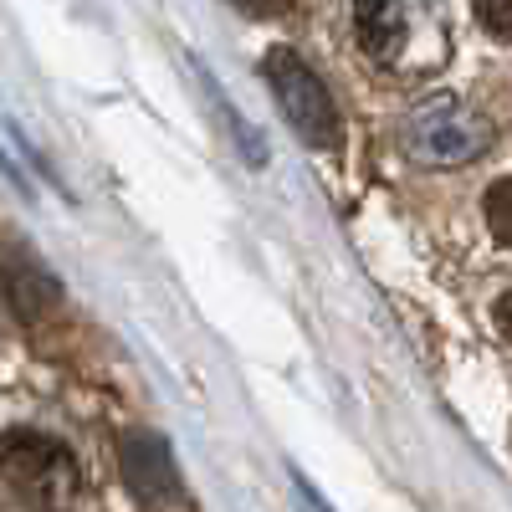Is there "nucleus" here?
<instances>
[{
  "label": "nucleus",
  "mask_w": 512,
  "mask_h": 512,
  "mask_svg": "<svg viewBox=\"0 0 512 512\" xmlns=\"http://www.w3.org/2000/svg\"><path fill=\"white\" fill-rule=\"evenodd\" d=\"M0 482L36 512H67L77 497V461L41 431H11L0 436Z\"/></svg>",
  "instance_id": "1"
},
{
  "label": "nucleus",
  "mask_w": 512,
  "mask_h": 512,
  "mask_svg": "<svg viewBox=\"0 0 512 512\" xmlns=\"http://www.w3.org/2000/svg\"><path fill=\"white\" fill-rule=\"evenodd\" d=\"M267 82H272V93H277V103L292 118L297 134H303L313 149H338V139H344V128H338V108H333L328 88L318 82V72L292 47H277L267 57Z\"/></svg>",
  "instance_id": "2"
},
{
  "label": "nucleus",
  "mask_w": 512,
  "mask_h": 512,
  "mask_svg": "<svg viewBox=\"0 0 512 512\" xmlns=\"http://www.w3.org/2000/svg\"><path fill=\"white\" fill-rule=\"evenodd\" d=\"M123 477L144 497V507H169L180 502V482L175 466H169V446L159 436H134L123 446Z\"/></svg>",
  "instance_id": "3"
},
{
  "label": "nucleus",
  "mask_w": 512,
  "mask_h": 512,
  "mask_svg": "<svg viewBox=\"0 0 512 512\" xmlns=\"http://www.w3.org/2000/svg\"><path fill=\"white\" fill-rule=\"evenodd\" d=\"M354 26H359V41H364L369 57L395 62L400 41H405V26H410V11H405V0H359Z\"/></svg>",
  "instance_id": "4"
},
{
  "label": "nucleus",
  "mask_w": 512,
  "mask_h": 512,
  "mask_svg": "<svg viewBox=\"0 0 512 512\" xmlns=\"http://www.w3.org/2000/svg\"><path fill=\"white\" fill-rule=\"evenodd\" d=\"M6 297H11V308L31 323V318H41V313L57 303V282L41 272V267H31V262H11V272H6Z\"/></svg>",
  "instance_id": "5"
},
{
  "label": "nucleus",
  "mask_w": 512,
  "mask_h": 512,
  "mask_svg": "<svg viewBox=\"0 0 512 512\" xmlns=\"http://www.w3.org/2000/svg\"><path fill=\"white\" fill-rule=\"evenodd\" d=\"M487 226H492V236L512 251V180H497V185L487 190Z\"/></svg>",
  "instance_id": "6"
},
{
  "label": "nucleus",
  "mask_w": 512,
  "mask_h": 512,
  "mask_svg": "<svg viewBox=\"0 0 512 512\" xmlns=\"http://www.w3.org/2000/svg\"><path fill=\"white\" fill-rule=\"evenodd\" d=\"M472 11L482 31H492L497 41H512V0H472Z\"/></svg>",
  "instance_id": "7"
},
{
  "label": "nucleus",
  "mask_w": 512,
  "mask_h": 512,
  "mask_svg": "<svg viewBox=\"0 0 512 512\" xmlns=\"http://www.w3.org/2000/svg\"><path fill=\"white\" fill-rule=\"evenodd\" d=\"M236 6H241L246 16H282L292 0H236Z\"/></svg>",
  "instance_id": "8"
},
{
  "label": "nucleus",
  "mask_w": 512,
  "mask_h": 512,
  "mask_svg": "<svg viewBox=\"0 0 512 512\" xmlns=\"http://www.w3.org/2000/svg\"><path fill=\"white\" fill-rule=\"evenodd\" d=\"M497 328L507 333V344H512V292H502V303H497Z\"/></svg>",
  "instance_id": "9"
}]
</instances>
